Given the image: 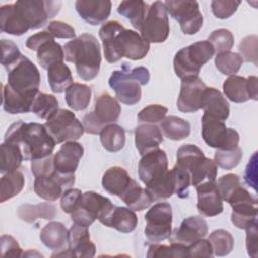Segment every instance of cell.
I'll return each mask as SVG.
<instances>
[{
	"label": "cell",
	"instance_id": "cell-1",
	"mask_svg": "<svg viewBox=\"0 0 258 258\" xmlns=\"http://www.w3.org/2000/svg\"><path fill=\"white\" fill-rule=\"evenodd\" d=\"M104 46V56L110 63L117 62L122 57L139 60L146 56L150 43L140 34L131 29L124 28L116 20L104 23L99 30Z\"/></svg>",
	"mask_w": 258,
	"mask_h": 258
},
{
	"label": "cell",
	"instance_id": "cell-2",
	"mask_svg": "<svg viewBox=\"0 0 258 258\" xmlns=\"http://www.w3.org/2000/svg\"><path fill=\"white\" fill-rule=\"evenodd\" d=\"M4 141L22 146L21 150L25 160H35L51 155L56 144L44 125L22 121L10 125L5 133Z\"/></svg>",
	"mask_w": 258,
	"mask_h": 258
},
{
	"label": "cell",
	"instance_id": "cell-3",
	"mask_svg": "<svg viewBox=\"0 0 258 258\" xmlns=\"http://www.w3.org/2000/svg\"><path fill=\"white\" fill-rule=\"evenodd\" d=\"M64 59L76 66L78 76L85 80L95 79L101 66V47L97 38L84 33L67 42L63 46Z\"/></svg>",
	"mask_w": 258,
	"mask_h": 258
},
{
	"label": "cell",
	"instance_id": "cell-4",
	"mask_svg": "<svg viewBox=\"0 0 258 258\" xmlns=\"http://www.w3.org/2000/svg\"><path fill=\"white\" fill-rule=\"evenodd\" d=\"M150 74L145 67L130 69L123 64L120 71H114L109 78V86L115 91L117 99L126 105H135L141 99V86L149 82Z\"/></svg>",
	"mask_w": 258,
	"mask_h": 258
},
{
	"label": "cell",
	"instance_id": "cell-5",
	"mask_svg": "<svg viewBox=\"0 0 258 258\" xmlns=\"http://www.w3.org/2000/svg\"><path fill=\"white\" fill-rule=\"evenodd\" d=\"M7 72V84L5 86L15 95L33 103L40 85V74L36 66L22 55Z\"/></svg>",
	"mask_w": 258,
	"mask_h": 258
},
{
	"label": "cell",
	"instance_id": "cell-6",
	"mask_svg": "<svg viewBox=\"0 0 258 258\" xmlns=\"http://www.w3.org/2000/svg\"><path fill=\"white\" fill-rule=\"evenodd\" d=\"M215 54L213 45L208 40L195 42L178 50L173 58L176 76L181 80L199 77L201 68Z\"/></svg>",
	"mask_w": 258,
	"mask_h": 258
},
{
	"label": "cell",
	"instance_id": "cell-7",
	"mask_svg": "<svg viewBox=\"0 0 258 258\" xmlns=\"http://www.w3.org/2000/svg\"><path fill=\"white\" fill-rule=\"evenodd\" d=\"M121 114V106L118 101L107 93L96 98L94 111L86 114L83 118L85 132L89 134H100L101 130L116 122Z\"/></svg>",
	"mask_w": 258,
	"mask_h": 258
},
{
	"label": "cell",
	"instance_id": "cell-8",
	"mask_svg": "<svg viewBox=\"0 0 258 258\" xmlns=\"http://www.w3.org/2000/svg\"><path fill=\"white\" fill-rule=\"evenodd\" d=\"M202 137L204 141L213 148L231 150L239 146V133L227 128L223 121L204 114L202 117Z\"/></svg>",
	"mask_w": 258,
	"mask_h": 258
},
{
	"label": "cell",
	"instance_id": "cell-9",
	"mask_svg": "<svg viewBox=\"0 0 258 258\" xmlns=\"http://www.w3.org/2000/svg\"><path fill=\"white\" fill-rule=\"evenodd\" d=\"M55 143L78 140L85 132L83 124L76 115L67 109H58L44 124Z\"/></svg>",
	"mask_w": 258,
	"mask_h": 258
},
{
	"label": "cell",
	"instance_id": "cell-10",
	"mask_svg": "<svg viewBox=\"0 0 258 258\" xmlns=\"http://www.w3.org/2000/svg\"><path fill=\"white\" fill-rule=\"evenodd\" d=\"M113 207L108 198L95 191H86L83 192L79 207L71 214V219L75 224L89 227L107 215Z\"/></svg>",
	"mask_w": 258,
	"mask_h": 258
},
{
	"label": "cell",
	"instance_id": "cell-11",
	"mask_svg": "<svg viewBox=\"0 0 258 258\" xmlns=\"http://www.w3.org/2000/svg\"><path fill=\"white\" fill-rule=\"evenodd\" d=\"M17 12L30 29L43 26L48 19L58 13L61 7L60 1L44 0H19L14 3Z\"/></svg>",
	"mask_w": 258,
	"mask_h": 258
},
{
	"label": "cell",
	"instance_id": "cell-12",
	"mask_svg": "<svg viewBox=\"0 0 258 258\" xmlns=\"http://www.w3.org/2000/svg\"><path fill=\"white\" fill-rule=\"evenodd\" d=\"M139 31L148 43H160L167 39L169 22L163 2L155 1L149 6Z\"/></svg>",
	"mask_w": 258,
	"mask_h": 258
},
{
	"label": "cell",
	"instance_id": "cell-13",
	"mask_svg": "<svg viewBox=\"0 0 258 258\" xmlns=\"http://www.w3.org/2000/svg\"><path fill=\"white\" fill-rule=\"evenodd\" d=\"M145 236L153 242L158 243L169 239L172 232V210L168 203L161 202L153 205L145 214Z\"/></svg>",
	"mask_w": 258,
	"mask_h": 258
},
{
	"label": "cell",
	"instance_id": "cell-14",
	"mask_svg": "<svg viewBox=\"0 0 258 258\" xmlns=\"http://www.w3.org/2000/svg\"><path fill=\"white\" fill-rule=\"evenodd\" d=\"M167 13L174 18L184 34H196L203 26V15L196 1L168 0L163 2Z\"/></svg>",
	"mask_w": 258,
	"mask_h": 258
},
{
	"label": "cell",
	"instance_id": "cell-15",
	"mask_svg": "<svg viewBox=\"0 0 258 258\" xmlns=\"http://www.w3.org/2000/svg\"><path fill=\"white\" fill-rule=\"evenodd\" d=\"M232 207L231 221L239 229H248L257 222V199L242 187L229 201Z\"/></svg>",
	"mask_w": 258,
	"mask_h": 258
},
{
	"label": "cell",
	"instance_id": "cell-16",
	"mask_svg": "<svg viewBox=\"0 0 258 258\" xmlns=\"http://www.w3.org/2000/svg\"><path fill=\"white\" fill-rule=\"evenodd\" d=\"M75 179V174H62L54 170L47 175L35 176L34 191L39 198L53 202L61 197L63 191L72 188Z\"/></svg>",
	"mask_w": 258,
	"mask_h": 258
},
{
	"label": "cell",
	"instance_id": "cell-17",
	"mask_svg": "<svg viewBox=\"0 0 258 258\" xmlns=\"http://www.w3.org/2000/svg\"><path fill=\"white\" fill-rule=\"evenodd\" d=\"M168 171V160L164 150L156 148L142 155L138 163L140 180L149 185L161 178Z\"/></svg>",
	"mask_w": 258,
	"mask_h": 258
},
{
	"label": "cell",
	"instance_id": "cell-18",
	"mask_svg": "<svg viewBox=\"0 0 258 258\" xmlns=\"http://www.w3.org/2000/svg\"><path fill=\"white\" fill-rule=\"evenodd\" d=\"M225 96L234 103H244L250 99H258V79L250 76L247 79L241 76H230L223 84Z\"/></svg>",
	"mask_w": 258,
	"mask_h": 258
},
{
	"label": "cell",
	"instance_id": "cell-19",
	"mask_svg": "<svg viewBox=\"0 0 258 258\" xmlns=\"http://www.w3.org/2000/svg\"><path fill=\"white\" fill-rule=\"evenodd\" d=\"M206 88V84L199 77L181 80L180 92L177 99L178 110L183 113H194L200 110Z\"/></svg>",
	"mask_w": 258,
	"mask_h": 258
},
{
	"label": "cell",
	"instance_id": "cell-20",
	"mask_svg": "<svg viewBox=\"0 0 258 258\" xmlns=\"http://www.w3.org/2000/svg\"><path fill=\"white\" fill-rule=\"evenodd\" d=\"M89 227L75 224L68 231V256L91 258L96 254V246L90 239Z\"/></svg>",
	"mask_w": 258,
	"mask_h": 258
},
{
	"label": "cell",
	"instance_id": "cell-21",
	"mask_svg": "<svg viewBox=\"0 0 258 258\" xmlns=\"http://www.w3.org/2000/svg\"><path fill=\"white\" fill-rule=\"evenodd\" d=\"M84 154V147L76 141L64 142L53 155L55 171L62 174H75L80 159Z\"/></svg>",
	"mask_w": 258,
	"mask_h": 258
},
{
	"label": "cell",
	"instance_id": "cell-22",
	"mask_svg": "<svg viewBox=\"0 0 258 258\" xmlns=\"http://www.w3.org/2000/svg\"><path fill=\"white\" fill-rule=\"evenodd\" d=\"M208 234V224L200 216H191L184 219L179 228L175 229L170 235V241L190 245L199 239L206 237Z\"/></svg>",
	"mask_w": 258,
	"mask_h": 258
},
{
	"label": "cell",
	"instance_id": "cell-23",
	"mask_svg": "<svg viewBox=\"0 0 258 258\" xmlns=\"http://www.w3.org/2000/svg\"><path fill=\"white\" fill-rule=\"evenodd\" d=\"M198 203L197 208L201 215L214 217L221 214L224 210L223 200L215 182H205L196 186Z\"/></svg>",
	"mask_w": 258,
	"mask_h": 258
},
{
	"label": "cell",
	"instance_id": "cell-24",
	"mask_svg": "<svg viewBox=\"0 0 258 258\" xmlns=\"http://www.w3.org/2000/svg\"><path fill=\"white\" fill-rule=\"evenodd\" d=\"M112 3L109 0H78L76 9L79 15L89 24L103 23L111 13Z\"/></svg>",
	"mask_w": 258,
	"mask_h": 258
},
{
	"label": "cell",
	"instance_id": "cell-25",
	"mask_svg": "<svg viewBox=\"0 0 258 258\" xmlns=\"http://www.w3.org/2000/svg\"><path fill=\"white\" fill-rule=\"evenodd\" d=\"M103 225L113 228L121 233H130L135 230L138 219L133 210L126 207H113V209L99 220Z\"/></svg>",
	"mask_w": 258,
	"mask_h": 258
},
{
	"label": "cell",
	"instance_id": "cell-26",
	"mask_svg": "<svg viewBox=\"0 0 258 258\" xmlns=\"http://www.w3.org/2000/svg\"><path fill=\"white\" fill-rule=\"evenodd\" d=\"M201 109L204 114L216 118L220 121H226L230 115V106L223 94L215 88H206L202 98Z\"/></svg>",
	"mask_w": 258,
	"mask_h": 258
},
{
	"label": "cell",
	"instance_id": "cell-27",
	"mask_svg": "<svg viewBox=\"0 0 258 258\" xmlns=\"http://www.w3.org/2000/svg\"><path fill=\"white\" fill-rule=\"evenodd\" d=\"M162 141L161 130L153 124H143L135 128V146L141 155L158 148Z\"/></svg>",
	"mask_w": 258,
	"mask_h": 258
},
{
	"label": "cell",
	"instance_id": "cell-28",
	"mask_svg": "<svg viewBox=\"0 0 258 258\" xmlns=\"http://www.w3.org/2000/svg\"><path fill=\"white\" fill-rule=\"evenodd\" d=\"M0 27L2 32L20 36L30 28L19 15L14 4H6L0 8Z\"/></svg>",
	"mask_w": 258,
	"mask_h": 258
},
{
	"label": "cell",
	"instance_id": "cell-29",
	"mask_svg": "<svg viewBox=\"0 0 258 258\" xmlns=\"http://www.w3.org/2000/svg\"><path fill=\"white\" fill-rule=\"evenodd\" d=\"M39 238L46 248L53 251L62 250L68 244V230L60 222H50L41 229Z\"/></svg>",
	"mask_w": 258,
	"mask_h": 258
},
{
	"label": "cell",
	"instance_id": "cell-30",
	"mask_svg": "<svg viewBox=\"0 0 258 258\" xmlns=\"http://www.w3.org/2000/svg\"><path fill=\"white\" fill-rule=\"evenodd\" d=\"M128 172L119 166H113L107 169L102 178L103 188L113 196L120 197L131 181Z\"/></svg>",
	"mask_w": 258,
	"mask_h": 258
},
{
	"label": "cell",
	"instance_id": "cell-31",
	"mask_svg": "<svg viewBox=\"0 0 258 258\" xmlns=\"http://www.w3.org/2000/svg\"><path fill=\"white\" fill-rule=\"evenodd\" d=\"M119 198L133 211H143L153 202L149 191L141 187L134 179H131L129 185Z\"/></svg>",
	"mask_w": 258,
	"mask_h": 258
},
{
	"label": "cell",
	"instance_id": "cell-32",
	"mask_svg": "<svg viewBox=\"0 0 258 258\" xmlns=\"http://www.w3.org/2000/svg\"><path fill=\"white\" fill-rule=\"evenodd\" d=\"M148 4L141 0H126L122 1L117 8L119 14L127 18L131 25L139 30L142 22L148 11Z\"/></svg>",
	"mask_w": 258,
	"mask_h": 258
},
{
	"label": "cell",
	"instance_id": "cell-33",
	"mask_svg": "<svg viewBox=\"0 0 258 258\" xmlns=\"http://www.w3.org/2000/svg\"><path fill=\"white\" fill-rule=\"evenodd\" d=\"M0 171L5 174L18 169L23 160L21 147L10 142H3L0 146Z\"/></svg>",
	"mask_w": 258,
	"mask_h": 258
},
{
	"label": "cell",
	"instance_id": "cell-34",
	"mask_svg": "<svg viewBox=\"0 0 258 258\" xmlns=\"http://www.w3.org/2000/svg\"><path fill=\"white\" fill-rule=\"evenodd\" d=\"M47 80L53 93H62L73 84L71 70L63 62L55 63L47 70Z\"/></svg>",
	"mask_w": 258,
	"mask_h": 258
},
{
	"label": "cell",
	"instance_id": "cell-35",
	"mask_svg": "<svg viewBox=\"0 0 258 258\" xmlns=\"http://www.w3.org/2000/svg\"><path fill=\"white\" fill-rule=\"evenodd\" d=\"M17 215L21 220L27 223H33L39 218L51 220L56 216V208L48 203H41L38 205L25 204L18 208Z\"/></svg>",
	"mask_w": 258,
	"mask_h": 258
},
{
	"label": "cell",
	"instance_id": "cell-36",
	"mask_svg": "<svg viewBox=\"0 0 258 258\" xmlns=\"http://www.w3.org/2000/svg\"><path fill=\"white\" fill-rule=\"evenodd\" d=\"M37 53V61L41 66L42 69L48 70L51 66L62 62L64 58L63 48L54 41V39H50L42 43L38 49Z\"/></svg>",
	"mask_w": 258,
	"mask_h": 258
},
{
	"label": "cell",
	"instance_id": "cell-37",
	"mask_svg": "<svg viewBox=\"0 0 258 258\" xmlns=\"http://www.w3.org/2000/svg\"><path fill=\"white\" fill-rule=\"evenodd\" d=\"M91 88L85 84L73 83L66 90V102L75 111L86 109L91 101Z\"/></svg>",
	"mask_w": 258,
	"mask_h": 258
},
{
	"label": "cell",
	"instance_id": "cell-38",
	"mask_svg": "<svg viewBox=\"0 0 258 258\" xmlns=\"http://www.w3.org/2000/svg\"><path fill=\"white\" fill-rule=\"evenodd\" d=\"M103 147L110 152H117L125 145V131L117 124H109L100 132Z\"/></svg>",
	"mask_w": 258,
	"mask_h": 258
},
{
	"label": "cell",
	"instance_id": "cell-39",
	"mask_svg": "<svg viewBox=\"0 0 258 258\" xmlns=\"http://www.w3.org/2000/svg\"><path fill=\"white\" fill-rule=\"evenodd\" d=\"M160 129L168 139L181 140L189 135L190 124L179 117L168 116L160 122Z\"/></svg>",
	"mask_w": 258,
	"mask_h": 258
},
{
	"label": "cell",
	"instance_id": "cell-40",
	"mask_svg": "<svg viewBox=\"0 0 258 258\" xmlns=\"http://www.w3.org/2000/svg\"><path fill=\"white\" fill-rule=\"evenodd\" d=\"M25 179L20 171H12L5 173L0 180V201H5L17 196L24 187Z\"/></svg>",
	"mask_w": 258,
	"mask_h": 258
},
{
	"label": "cell",
	"instance_id": "cell-41",
	"mask_svg": "<svg viewBox=\"0 0 258 258\" xmlns=\"http://www.w3.org/2000/svg\"><path fill=\"white\" fill-rule=\"evenodd\" d=\"M204 152L194 144H183L176 152V164L190 172L205 158Z\"/></svg>",
	"mask_w": 258,
	"mask_h": 258
},
{
	"label": "cell",
	"instance_id": "cell-42",
	"mask_svg": "<svg viewBox=\"0 0 258 258\" xmlns=\"http://www.w3.org/2000/svg\"><path fill=\"white\" fill-rule=\"evenodd\" d=\"M58 110L57 99L50 94L38 92L36 95L31 111L40 119H49Z\"/></svg>",
	"mask_w": 258,
	"mask_h": 258
},
{
	"label": "cell",
	"instance_id": "cell-43",
	"mask_svg": "<svg viewBox=\"0 0 258 258\" xmlns=\"http://www.w3.org/2000/svg\"><path fill=\"white\" fill-rule=\"evenodd\" d=\"M208 240L211 243L213 254L216 256H226L233 250L234 238L232 234L226 230H215L210 234Z\"/></svg>",
	"mask_w": 258,
	"mask_h": 258
},
{
	"label": "cell",
	"instance_id": "cell-44",
	"mask_svg": "<svg viewBox=\"0 0 258 258\" xmlns=\"http://www.w3.org/2000/svg\"><path fill=\"white\" fill-rule=\"evenodd\" d=\"M146 189L153 201H162L170 198L174 194V180L171 170H168L161 178L146 185Z\"/></svg>",
	"mask_w": 258,
	"mask_h": 258
},
{
	"label": "cell",
	"instance_id": "cell-45",
	"mask_svg": "<svg viewBox=\"0 0 258 258\" xmlns=\"http://www.w3.org/2000/svg\"><path fill=\"white\" fill-rule=\"evenodd\" d=\"M217 177V165L214 160L205 157L203 161L190 172L191 184L196 187L205 182H215Z\"/></svg>",
	"mask_w": 258,
	"mask_h": 258
},
{
	"label": "cell",
	"instance_id": "cell-46",
	"mask_svg": "<svg viewBox=\"0 0 258 258\" xmlns=\"http://www.w3.org/2000/svg\"><path fill=\"white\" fill-rule=\"evenodd\" d=\"M243 58L237 52L232 51H225L218 53L215 57V64L216 68L224 75L233 76L243 64Z\"/></svg>",
	"mask_w": 258,
	"mask_h": 258
},
{
	"label": "cell",
	"instance_id": "cell-47",
	"mask_svg": "<svg viewBox=\"0 0 258 258\" xmlns=\"http://www.w3.org/2000/svg\"><path fill=\"white\" fill-rule=\"evenodd\" d=\"M147 257H188V246L175 242H171L170 246L151 245L148 248Z\"/></svg>",
	"mask_w": 258,
	"mask_h": 258
},
{
	"label": "cell",
	"instance_id": "cell-48",
	"mask_svg": "<svg viewBox=\"0 0 258 258\" xmlns=\"http://www.w3.org/2000/svg\"><path fill=\"white\" fill-rule=\"evenodd\" d=\"M242 157H243L242 149L238 146L231 150L217 149L214 156V161L217 166L226 170H230L236 167L240 163Z\"/></svg>",
	"mask_w": 258,
	"mask_h": 258
},
{
	"label": "cell",
	"instance_id": "cell-49",
	"mask_svg": "<svg viewBox=\"0 0 258 258\" xmlns=\"http://www.w3.org/2000/svg\"><path fill=\"white\" fill-rule=\"evenodd\" d=\"M208 41L213 45L215 52L221 53L225 51H230L234 45V35L233 33L225 28H220L214 30L208 37Z\"/></svg>",
	"mask_w": 258,
	"mask_h": 258
},
{
	"label": "cell",
	"instance_id": "cell-50",
	"mask_svg": "<svg viewBox=\"0 0 258 258\" xmlns=\"http://www.w3.org/2000/svg\"><path fill=\"white\" fill-rule=\"evenodd\" d=\"M171 173L174 180V194L180 199H186L189 195L188 188L191 183L189 172L175 164L171 169Z\"/></svg>",
	"mask_w": 258,
	"mask_h": 258
},
{
	"label": "cell",
	"instance_id": "cell-51",
	"mask_svg": "<svg viewBox=\"0 0 258 258\" xmlns=\"http://www.w3.org/2000/svg\"><path fill=\"white\" fill-rule=\"evenodd\" d=\"M240 185V177L235 173H228L226 175H223L216 181V186L220 194V197L225 202L228 201L233 191Z\"/></svg>",
	"mask_w": 258,
	"mask_h": 258
},
{
	"label": "cell",
	"instance_id": "cell-52",
	"mask_svg": "<svg viewBox=\"0 0 258 258\" xmlns=\"http://www.w3.org/2000/svg\"><path fill=\"white\" fill-rule=\"evenodd\" d=\"M1 49H2L1 63L4 68H6V70H9L11 67H13L22 56V54L18 49V46L11 40L2 39Z\"/></svg>",
	"mask_w": 258,
	"mask_h": 258
},
{
	"label": "cell",
	"instance_id": "cell-53",
	"mask_svg": "<svg viewBox=\"0 0 258 258\" xmlns=\"http://www.w3.org/2000/svg\"><path fill=\"white\" fill-rule=\"evenodd\" d=\"M167 113V108L161 105H149L142 109L138 113L139 122H144L148 124H154L157 122H161Z\"/></svg>",
	"mask_w": 258,
	"mask_h": 258
},
{
	"label": "cell",
	"instance_id": "cell-54",
	"mask_svg": "<svg viewBox=\"0 0 258 258\" xmlns=\"http://www.w3.org/2000/svg\"><path fill=\"white\" fill-rule=\"evenodd\" d=\"M240 4V1L235 0H214L211 3V7L216 17L226 19L236 12Z\"/></svg>",
	"mask_w": 258,
	"mask_h": 258
},
{
	"label": "cell",
	"instance_id": "cell-55",
	"mask_svg": "<svg viewBox=\"0 0 258 258\" xmlns=\"http://www.w3.org/2000/svg\"><path fill=\"white\" fill-rule=\"evenodd\" d=\"M257 36L256 35H249L246 36L239 45V50L241 52V57L244 58L246 61H251L254 64H257ZM243 59V60H244Z\"/></svg>",
	"mask_w": 258,
	"mask_h": 258
},
{
	"label": "cell",
	"instance_id": "cell-56",
	"mask_svg": "<svg viewBox=\"0 0 258 258\" xmlns=\"http://www.w3.org/2000/svg\"><path fill=\"white\" fill-rule=\"evenodd\" d=\"M83 192L79 188H69L61 195L60 207L67 214H72L80 205Z\"/></svg>",
	"mask_w": 258,
	"mask_h": 258
},
{
	"label": "cell",
	"instance_id": "cell-57",
	"mask_svg": "<svg viewBox=\"0 0 258 258\" xmlns=\"http://www.w3.org/2000/svg\"><path fill=\"white\" fill-rule=\"evenodd\" d=\"M46 31L49 32L54 38H71L74 39L76 36L75 29L66 22L54 20L50 21L46 26Z\"/></svg>",
	"mask_w": 258,
	"mask_h": 258
},
{
	"label": "cell",
	"instance_id": "cell-58",
	"mask_svg": "<svg viewBox=\"0 0 258 258\" xmlns=\"http://www.w3.org/2000/svg\"><path fill=\"white\" fill-rule=\"evenodd\" d=\"M52 154L43 158L31 160V171L34 176H42L50 174L54 171Z\"/></svg>",
	"mask_w": 258,
	"mask_h": 258
},
{
	"label": "cell",
	"instance_id": "cell-59",
	"mask_svg": "<svg viewBox=\"0 0 258 258\" xmlns=\"http://www.w3.org/2000/svg\"><path fill=\"white\" fill-rule=\"evenodd\" d=\"M0 244H1L2 256H4V257H20V256H23L22 249L20 248L17 241L13 237L7 236V235L1 236Z\"/></svg>",
	"mask_w": 258,
	"mask_h": 258
},
{
	"label": "cell",
	"instance_id": "cell-60",
	"mask_svg": "<svg viewBox=\"0 0 258 258\" xmlns=\"http://www.w3.org/2000/svg\"><path fill=\"white\" fill-rule=\"evenodd\" d=\"M213 249L209 240L204 238L188 245V257H212Z\"/></svg>",
	"mask_w": 258,
	"mask_h": 258
},
{
	"label": "cell",
	"instance_id": "cell-61",
	"mask_svg": "<svg viewBox=\"0 0 258 258\" xmlns=\"http://www.w3.org/2000/svg\"><path fill=\"white\" fill-rule=\"evenodd\" d=\"M246 248L248 255L251 257H257V250H258V232H257V222H255L251 227L246 229Z\"/></svg>",
	"mask_w": 258,
	"mask_h": 258
},
{
	"label": "cell",
	"instance_id": "cell-62",
	"mask_svg": "<svg viewBox=\"0 0 258 258\" xmlns=\"http://www.w3.org/2000/svg\"><path fill=\"white\" fill-rule=\"evenodd\" d=\"M245 182L252 186L255 190L257 188V152H255L251 159L249 160V163L247 164L245 174H244Z\"/></svg>",
	"mask_w": 258,
	"mask_h": 258
},
{
	"label": "cell",
	"instance_id": "cell-63",
	"mask_svg": "<svg viewBox=\"0 0 258 258\" xmlns=\"http://www.w3.org/2000/svg\"><path fill=\"white\" fill-rule=\"evenodd\" d=\"M50 39H54V37L46 30H43V31H40L38 33H35V34L29 36L27 38L25 44H26L27 48L36 51L42 43H44L45 41L50 40Z\"/></svg>",
	"mask_w": 258,
	"mask_h": 258
}]
</instances>
